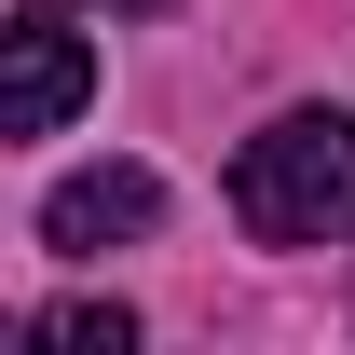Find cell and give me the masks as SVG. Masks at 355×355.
I'll use <instances>...</instances> for the list:
<instances>
[{"instance_id":"obj_1","label":"cell","mask_w":355,"mask_h":355,"mask_svg":"<svg viewBox=\"0 0 355 355\" xmlns=\"http://www.w3.org/2000/svg\"><path fill=\"white\" fill-rule=\"evenodd\" d=\"M232 219L260 246H342L355 232V123L342 110H287L232 150Z\"/></svg>"},{"instance_id":"obj_2","label":"cell","mask_w":355,"mask_h":355,"mask_svg":"<svg viewBox=\"0 0 355 355\" xmlns=\"http://www.w3.org/2000/svg\"><path fill=\"white\" fill-rule=\"evenodd\" d=\"M150 219H164V178H150V164H83V178H55V191H42V246H55V260L137 246Z\"/></svg>"},{"instance_id":"obj_3","label":"cell","mask_w":355,"mask_h":355,"mask_svg":"<svg viewBox=\"0 0 355 355\" xmlns=\"http://www.w3.org/2000/svg\"><path fill=\"white\" fill-rule=\"evenodd\" d=\"M83 96H96V55H83V28H69L55 0H28V14H14V96H0V123H14V137H55L69 110H83Z\"/></svg>"},{"instance_id":"obj_4","label":"cell","mask_w":355,"mask_h":355,"mask_svg":"<svg viewBox=\"0 0 355 355\" xmlns=\"http://www.w3.org/2000/svg\"><path fill=\"white\" fill-rule=\"evenodd\" d=\"M28 342H42V355H123L137 314L123 301H55V314H28Z\"/></svg>"},{"instance_id":"obj_5","label":"cell","mask_w":355,"mask_h":355,"mask_svg":"<svg viewBox=\"0 0 355 355\" xmlns=\"http://www.w3.org/2000/svg\"><path fill=\"white\" fill-rule=\"evenodd\" d=\"M110 14H178V0H110Z\"/></svg>"}]
</instances>
